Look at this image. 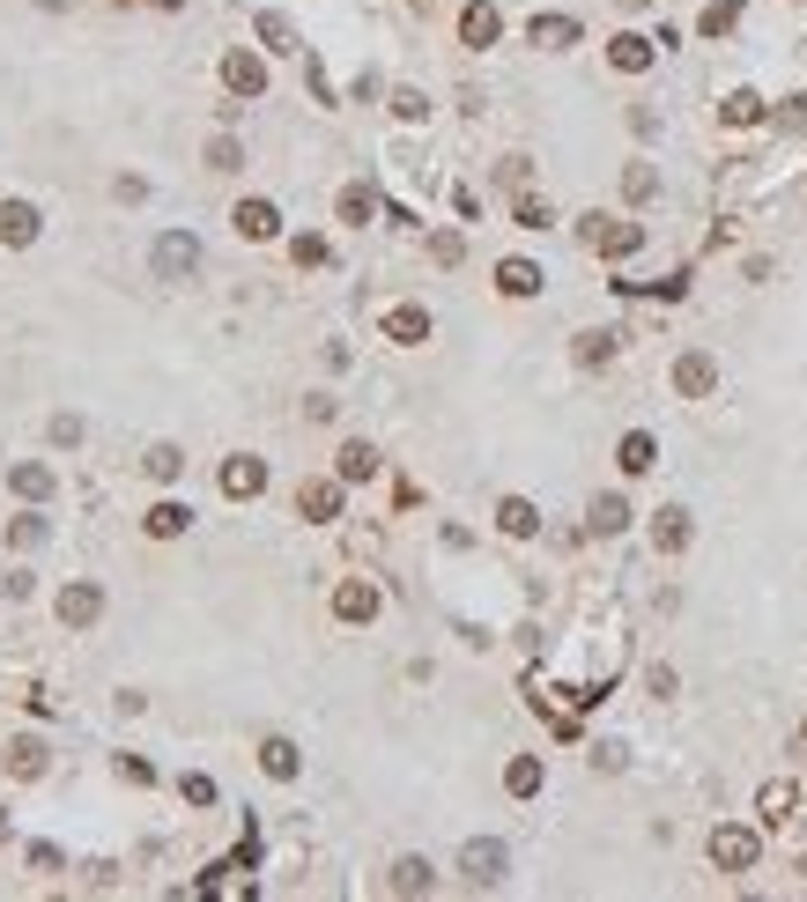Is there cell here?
Wrapping results in <instances>:
<instances>
[{
    "label": "cell",
    "instance_id": "cell-1",
    "mask_svg": "<svg viewBox=\"0 0 807 902\" xmlns=\"http://www.w3.org/2000/svg\"><path fill=\"white\" fill-rule=\"evenodd\" d=\"M578 237L600 252V259H630V252L644 245L638 222H623V215H578Z\"/></svg>",
    "mask_w": 807,
    "mask_h": 902
},
{
    "label": "cell",
    "instance_id": "cell-2",
    "mask_svg": "<svg viewBox=\"0 0 807 902\" xmlns=\"http://www.w3.org/2000/svg\"><path fill=\"white\" fill-rule=\"evenodd\" d=\"M756 859H764V836H756V828H733V821L712 828V865H719V873H748Z\"/></svg>",
    "mask_w": 807,
    "mask_h": 902
},
{
    "label": "cell",
    "instance_id": "cell-3",
    "mask_svg": "<svg viewBox=\"0 0 807 902\" xmlns=\"http://www.w3.org/2000/svg\"><path fill=\"white\" fill-rule=\"evenodd\" d=\"M185 274H201V237L193 230H164L156 237V282H185Z\"/></svg>",
    "mask_w": 807,
    "mask_h": 902
},
{
    "label": "cell",
    "instance_id": "cell-4",
    "mask_svg": "<svg viewBox=\"0 0 807 902\" xmlns=\"http://www.w3.org/2000/svg\"><path fill=\"white\" fill-rule=\"evenodd\" d=\"M504 865H511V851L497 843V836H474L467 851H460V873H467V888H497V880H504Z\"/></svg>",
    "mask_w": 807,
    "mask_h": 902
},
{
    "label": "cell",
    "instance_id": "cell-5",
    "mask_svg": "<svg viewBox=\"0 0 807 902\" xmlns=\"http://www.w3.org/2000/svg\"><path fill=\"white\" fill-rule=\"evenodd\" d=\"M222 89H230V96H267V60L245 52V44L222 52Z\"/></svg>",
    "mask_w": 807,
    "mask_h": 902
},
{
    "label": "cell",
    "instance_id": "cell-6",
    "mask_svg": "<svg viewBox=\"0 0 807 902\" xmlns=\"http://www.w3.org/2000/svg\"><path fill=\"white\" fill-rule=\"evenodd\" d=\"M652 60H659V38H644V30H615L607 38V67L615 75H644Z\"/></svg>",
    "mask_w": 807,
    "mask_h": 902
},
{
    "label": "cell",
    "instance_id": "cell-7",
    "mask_svg": "<svg viewBox=\"0 0 807 902\" xmlns=\"http://www.w3.org/2000/svg\"><path fill=\"white\" fill-rule=\"evenodd\" d=\"M259 489H267V459H253V451L222 459V495H230V503H253Z\"/></svg>",
    "mask_w": 807,
    "mask_h": 902
},
{
    "label": "cell",
    "instance_id": "cell-8",
    "mask_svg": "<svg viewBox=\"0 0 807 902\" xmlns=\"http://www.w3.org/2000/svg\"><path fill=\"white\" fill-rule=\"evenodd\" d=\"M230 230L245 245H267V237H282V215H274V201H238L230 207Z\"/></svg>",
    "mask_w": 807,
    "mask_h": 902
},
{
    "label": "cell",
    "instance_id": "cell-9",
    "mask_svg": "<svg viewBox=\"0 0 807 902\" xmlns=\"http://www.w3.org/2000/svg\"><path fill=\"white\" fill-rule=\"evenodd\" d=\"M497 38H504V15H497L489 0H467V8H460V44H467V52H489Z\"/></svg>",
    "mask_w": 807,
    "mask_h": 902
},
{
    "label": "cell",
    "instance_id": "cell-10",
    "mask_svg": "<svg viewBox=\"0 0 807 902\" xmlns=\"http://www.w3.org/2000/svg\"><path fill=\"white\" fill-rule=\"evenodd\" d=\"M52 607H60V621H67V629H89V621L104 615V592H97L89 577H75V584H60V600H52Z\"/></svg>",
    "mask_w": 807,
    "mask_h": 902
},
{
    "label": "cell",
    "instance_id": "cell-11",
    "mask_svg": "<svg viewBox=\"0 0 807 902\" xmlns=\"http://www.w3.org/2000/svg\"><path fill=\"white\" fill-rule=\"evenodd\" d=\"M379 333L393 340V348H423V340H430V311H423V304H393V311L379 319Z\"/></svg>",
    "mask_w": 807,
    "mask_h": 902
},
{
    "label": "cell",
    "instance_id": "cell-12",
    "mask_svg": "<svg viewBox=\"0 0 807 902\" xmlns=\"http://www.w3.org/2000/svg\"><path fill=\"white\" fill-rule=\"evenodd\" d=\"M0 245H8V252L38 245V207H30V201H0Z\"/></svg>",
    "mask_w": 807,
    "mask_h": 902
},
{
    "label": "cell",
    "instance_id": "cell-13",
    "mask_svg": "<svg viewBox=\"0 0 807 902\" xmlns=\"http://www.w3.org/2000/svg\"><path fill=\"white\" fill-rule=\"evenodd\" d=\"M334 615L341 621H379V584H371V577H348L334 592Z\"/></svg>",
    "mask_w": 807,
    "mask_h": 902
},
{
    "label": "cell",
    "instance_id": "cell-14",
    "mask_svg": "<svg viewBox=\"0 0 807 902\" xmlns=\"http://www.w3.org/2000/svg\"><path fill=\"white\" fill-rule=\"evenodd\" d=\"M8 489L23 495V503H44V495L60 489V474H52L44 459H23V466H8Z\"/></svg>",
    "mask_w": 807,
    "mask_h": 902
},
{
    "label": "cell",
    "instance_id": "cell-15",
    "mask_svg": "<svg viewBox=\"0 0 807 902\" xmlns=\"http://www.w3.org/2000/svg\"><path fill=\"white\" fill-rule=\"evenodd\" d=\"M712 385H719V363H712V356H681L675 363V392L681 400H704Z\"/></svg>",
    "mask_w": 807,
    "mask_h": 902
},
{
    "label": "cell",
    "instance_id": "cell-16",
    "mask_svg": "<svg viewBox=\"0 0 807 902\" xmlns=\"http://www.w3.org/2000/svg\"><path fill=\"white\" fill-rule=\"evenodd\" d=\"M297 511L311 518V526L341 518V481H304V489H297Z\"/></svg>",
    "mask_w": 807,
    "mask_h": 902
},
{
    "label": "cell",
    "instance_id": "cell-17",
    "mask_svg": "<svg viewBox=\"0 0 807 902\" xmlns=\"http://www.w3.org/2000/svg\"><path fill=\"white\" fill-rule=\"evenodd\" d=\"M141 526H149V540H178L185 526H193V511H185L178 495H164V503H149V518H141Z\"/></svg>",
    "mask_w": 807,
    "mask_h": 902
},
{
    "label": "cell",
    "instance_id": "cell-18",
    "mask_svg": "<svg viewBox=\"0 0 807 902\" xmlns=\"http://www.w3.org/2000/svg\"><path fill=\"white\" fill-rule=\"evenodd\" d=\"M385 888H393V895H430V888H437V873H430V859H393Z\"/></svg>",
    "mask_w": 807,
    "mask_h": 902
},
{
    "label": "cell",
    "instance_id": "cell-19",
    "mask_svg": "<svg viewBox=\"0 0 807 902\" xmlns=\"http://www.w3.org/2000/svg\"><path fill=\"white\" fill-rule=\"evenodd\" d=\"M526 38L541 44V52H563V44H578V15H534Z\"/></svg>",
    "mask_w": 807,
    "mask_h": 902
},
{
    "label": "cell",
    "instance_id": "cell-20",
    "mask_svg": "<svg viewBox=\"0 0 807 902\" xmlns=\"http://www.w3.org/2000/svg\"><path fill=\"white\" fill-rule=\"evenodd\" d=\"M259 770H267V777L274 784H290L304 770V755H297V739H259Z\"/></svg>",
    "mask_w": 807,
    "mask_h": 902
},
{
    "label": "cell",
    "instance_id": "cell-21",
    "mask_svg": "<svg viewBox=\"0 0 807 902\" xmlns=\"http://www.w3.org/2000/svg\"><path fill=\"white\" fill-rule=\"evenodd\" d=\"M623 526H630V503H623V495H593V511H586V533L615 540Z\"/></svg>",
    "mask_w": 807,
    "mask_h": 902
},
{
    "label": "cell",
    "instance_id": "cell-22",
    "mask_svg": "<svg viewBox=\"0 0 807 902\" xmlns=\"http://www.w3.org/2000/svg\"><path fill=\"white\" fill-rule=\"evenodd\" d=\"M497 526H504L511 540H534L541 533V511H534L526 495H504V503H497Z\"/></svg>",
    "mask_w": 807,
    "mask_h": 902
},
{
    "label": "cell",
    "instance_id": "cell-23",
    "mask_svg": "<svg viewBox=\"0 0 807 902\" xmlns=\"http://www.w3.org/2000/svg\"><path fill=\"white\" fill-rule=\"evenodd\" d=\"M652 547H659V555H681V547H689V511L667 503V511L652 518Z\"/></svg>",
    "mask_w": 807,
    "mask_h": 902
},
{
    "label": "cell",
    "instance_id": "cell-24",
    "mask_svg": "<svg viewBox=\"0 0 807 902\" xmlns=\"http://www.w3.org/2000/svg\"><path fill=\"white\" fill-rule=\"evenodd\" d=\"M334 474H341V481H371V474H379V451L363 444V437H356V444H341L334 451Z\"/></svg>",
    "mask_w": 807,
    "mask_h": 902
},
{
    "label": "cell",
    "instance_id": "cell-25",
    "mask_svg": "<svg viewBox=\"0 0 807 902\" xmlns=\"http://www.w3.org/2000/svg\"><path fill=\"white\" fill-rule=\"evenodd\" d=\"M497 288H504V296H541V267H534V259H504V267H497Z\"/></svg>",
    "mask_w": 807,
    "mask_h": 902
},
{
    "label": "cell",
    "instance_id": "cell-26",
    "mask_svg": "<svg viewBox=\"0 0 807 902\" xmlns=\"http://www.w3.org/2000/svg\"><path fill=\"white\" fill-rule=\"evenodd\" d=\"M615 466H623V474H652V466H659V444H652L644 429H630L623 451H615Z\"/></svg>",
    "mask_w": 807,
    "mask_h": 902
},
{
    "label": "cell",
    "instance_id": "cell-27",
    "mask_svg": "<svg viewBox=\"0 0 807 902\" xmlns=\"http://www.w3.org/2000/svg\"><path fill=\"white\" fill-rule=\"evenodd\" d=\"M504 791L511 799H534V791H541V762H534V755H511L504 762Z\"/></svg>",
    "mask_w": 807,
    "mask_h": 902
},
{
    "label": "cell",
    "instance_id": "cell-28",
    "mask_svg": "<svg viewBox=\"0 0 807 902\" xmlns=\"http://www.w3.org/2000/svg\"><path fill=\"white\" fill-rule=\"evenodd\" d=\"M8 770H15V777H44V739H8Z\"/></svg>",
    "mask_w": 807,
    "mask_h": 902
},
{
    "label": "cell",
    "instance_id": "cell-29",
    "mask_svg": "<svg viewBox=\"0 0 807 902\" xmlns=\"http://www.w3.org/2000/svg\"><path fill=\"white\" fill-rule=\"evenodd\" d=\"M141 466H149V481H164V489H170V481L185 474V451H178V444H149V459H141Z\"/></svg>",
    "mask_w": 807,
    "mask_h": 902
},
{
    "label": "cell",
    "instance_id": "cell-30",
    "mask_svg": "<svg viewBox=\"0 0 807 902\" xmlns=\"http://www.w3.org/2000/svg\"><path fill=\"white\" fill-rule=\"evenodd\" d=\"M719 119L726 126H756V119H764V96H756V89H733V96L719 104Z\"/></svg>",
    "mask_w": 807,
    "mask_h": 902
},
{
    "label": "cell",
    "instance_id": "cell-31",
    "mask_svg": "<svg viewBox=\"0 0 807 902\" xmlns=\"http://www.w3.org/2000/svg\"><path fill=\"white\" fill-rule=\"evenodd\" d=\"M371 215H379V193H371V185H348V193H341V222H356V230H363Z\"/></svg>",
    "mask_w": 807,
    "mask_h": 902
},
{
    "label": "cell",
    "instance_id": "cell-32",
    "mask_svg": "<svg viewBox=\"0 0 807 902\" xmlns=\"http://www.w3.org/2000/svg\"><path fill=\"white\" fill-rule=\"evenodd\" d=\"M733 23H741V0H712V8H704V23H696V30H704V38H726V30H733Z\"/></svg>",
    "mask_w": 807,
    "mask_h": 902
},
{
    "label": "cell",
    "instance_id": "cell-33",
    "mask_svg": "<svg viewBox=\"0 0 807 902\" xmlns=\"http://www.w3.org/2000/svg\"><path fill=\"white\" fill-rule=\"evenodd\" d=\"M615 340H623V333H607V326H600V333H578V363H586V370L607 363V356H615Z\"/></svg>",
    "mask_w": 807,
    "mask_h": 902
},
{
    "label": "cell",
    "instance_id": "cell-34",
    "mask_svg": "<svg viewBox=\"0 0 807 902\" xmlns=\"http://www.w3.org/2000/svg\"><path fill=\"white\" fill-rule=\"evenodd\" d=\"M793 799H800L793 784H764V799H756V807H764V821H770V828H778V821L793 814Z\"/></svg>",
    "mask_w": 807,
    "mask_h": 902
},
{
    "label": "cell",
    "instance_id": "cell-35",
    "mask_svg": "<svg viewBox=\"0 0 807 902\" xmlns=\"http://www.w3.org/2000/svg\"><path fill=\"white\" fill-rule=\"evenodd\" d=\"M259 44H267V52H297V30H290L282 15H259Z\"/></svg>",
    "mask_w": 807,
    "mask_h": 902
},
{
    "label": "cell",
    "instance_id": "cell-36",
    "mask_svg": "<svg viewBox=\"0 0 807 902\" xmlns=\"http://www.w3.org/2000/svg\"><path fill=\"white\" fill-rule=\"evenodd\" d=\"M238 164H245L238 133H215V141H208V170H238Z\"/></svg>",
    "mask_w": 807,
    "mask_h": 902
},
{
    "label": "cell",
    "instance_id": "cell-37",
    "mask_svg": "<svg viewBox=\"0 0 807 902\" xmlns=\"http://www.w3.org/2000/svg\"><path fill=\"white\" fill-rule=\"evenodd\" d=\"M623 193H630V201H652V193H659V170H652V164H630V170H623Z\"/></svg>",
    "mask_w": 807,
    "mask_h": 902
},
{
    "label": "cell",
    "instance_id": "cell-38",
    "mask_svg": "<svg viewBox=\"0 0 807 902\" xmlns=\"http://www.w3.org/2000/svg\"><path fill=\"white\" fill-rule=\"evenodd\" d=\"M393 119H408V126L430 119V96H423V89H393Z\"/></svg>",
    "mask_w": 807,
    "mask_h": 902
},
{
    "label": "cell",
    "instance_id": "cell-39",
    "mask_svg": "<svg viewBox=\"0 0 807 902\" xmlns=\"http://www.w3.org/2000/svg\"><path fill=\"white\" fill-rule=\"evenodd\" d=\"M8 540H15V547H38V540H44V518H38V511H23V518H8Z\"/></svg>",
    "mask_w": 807,
    "mask_h": 902
},
{
    "label": "cell",
    "instance_id": "cell-40",
    "mask_svg": "<svg viewBox=\"0 0 807 902\" xmlns=\"http://www.w3.org/2000/svg\"><path fill=\"white\" fill-rule=\"evenodd\" d=\"M290 259H297V267H326L334 252H326V237H290Z\"/></svg>",
    "mask_w": 807,
    "mask_h": 902
},
{
    "label": "cell",
    "instance_id": "cell-41",
    "mask_svg": "<svg viewBox=\"0 0 807 902\" xmlns=\"http://www.w3.org/2000/svg\"><path fill=\"white\" fill-rule=\"evenodd\" d=\"M430 259H437V267H460V259H467V245H460L452 230H437V237H430Z\"/></svg>",
    "mask_w": 807,
    "mask_h": 902
},
{
    "label": "cell",
    "instance_id": "cell-42",
    "mask_svg": "<svg viewBox=\"0 0 807 902\" xmlns=\"http://www.w3.org/2000/svg\"><path fill=\"white\" fill-rule=\"evenodd\" d=\"M52 444H67V451L82 444V414H52Z\"/></svg>",
    "mask_w": 807,
    "mask_h": 902
},
{
    "label": "cell",
    "instance_id": "cell-43",
    "mask_svg": "<svg viewBox=\"0 0 807 902\" xmlns=\"http://www.w3.org/2000/svg\"><path fill=\"white\" fill-rule=\"evenodd\" d=\"M555 215H549V201H518V230H549Z\"/></svg>",
    "mask_w": 807,
    "mask_h": 902
},
{
    "label": "cell",
    "instance_id": "cell-44",
    "mask_svg": "<svg viewBox=\"0 0 807 902\" xmlns=\"http://www.w3.org/2000/svg\"><path fill=\"white\" fill-rule=\"evenodd\" d=\"M119 777H127V784H149V777H156V770H149L141 755H119Z\"/></svg>",
    "mask_w": 807,
    "mask_h": 902
},
{
    "label": "cell",
    "instance_id": "cell-45",
    "mask_svg": "<svg viewBox=\"0 0 807 902\" xmlns=\"http://www.w3.org/2000/svg\"><path fill=\"white\" fill-rule=\"evenodd\" d=\"M38 8H44V15H60V8H67V0H38Z\"/></svg>",
    "mask_w": 807,
    "mask_h": 902
},
{
    "label": "cell",
    "instance_id": "cell-46",
    "mask_svg": "<svg viewBox=\"0 0 807 902\" xmlns=\"http://www.w3.org/2000/svg\"><path fill=\"white\" fill-rule=\"evenodd\" d=\"M0 843H8V807H0Z\"/></svg>",
    "mask_w": 807,
    "mask_h": 902
},
{
    "label": "cell",
    "instance_id": "cell-47",
    "mask_svg": "<svg viewBox=\"0 0 807 902\" xmlns=\"http://www.w3.org/2000/svg\"><path fill=\"white\" fill-rule=\"evenodd\" d=\"M156 8H185V0H156Z\"/></svg>",
    "mask_w": 807,
    "mask_h": 902
},
{
    "label": "cell",
    "instance_id": "cell-48",
    "mask_svg": "<svg viewBox=\"0 0 807 902\" xmlns=\"http://www.w3.org/2000/svg\"><path fill=\"white\" fill-rule=\"evenodd\" d=\"M800 739H807V725H800Z\"/></svg>",
    "mask_w": 807,
    "mask_h": 902
}]
</instances>
